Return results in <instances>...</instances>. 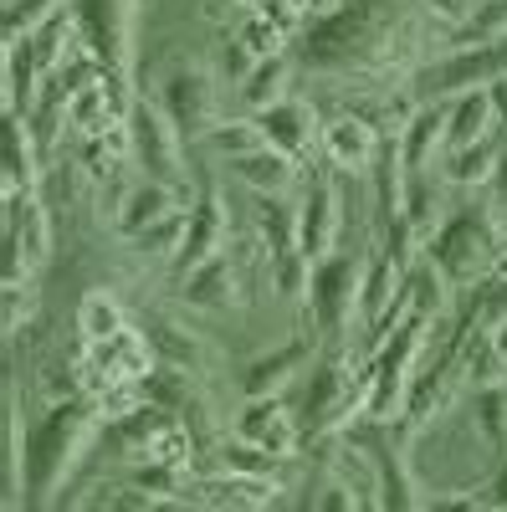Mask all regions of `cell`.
Returning a JSON list of instances; mask_svg holds the SVG:
<instances>
[{
    "label": "cell",
    "instance_id": "6da1fadb",
    "mask_svg": "<svg viewBox=\"0 0 507 512\" xmlns=\"http://www.w3.org/2000/svg\"><path fill=\"white\" fill-rule=\"evenodd\" d=\"M93 420H98V405H93V400H67V405H57L52 420L31 436V451H26V461H31V477H26L31 512H41V507L62 492L67 472L77 466L72 456L82 451V441H88Z\"/></svg>",
    "mask_w": 507,
    "mask_h": 512
},
{
    "label": "cell",
    "instance_id": "7a4b0ae2",
    "mask_svg": "<svg viewBox=\"0 0 507 512\" xmlns=\"http://www.w3.org/2000/svg\"><path fill=\"white\" fill-rule=\"evenodd\" d=\"M497 251H502V236L487 221V210H456V216L431 236V267L451 287H472L492 272Z\"/></svg>",
    "mask_w": 507,
    "mask_h": 512
},
{
    "label": "cell",
    "instance_id": "3957f363",
    "mask_svg": "<svg viewBox=\"0 0 507 512\" xmlns=\"http://www.w3.org/2000/svg\"><path fill=\"white\" fill-rule=\"evenodd\" d=\"M359 256H323L313 267V282H308V297H313V313H318V328L328 333V344H338L354 323H359Z\"/></svg>",
    "mask_w": 507,
    "mask_h": 512
},
{
    "label": "cell",
    "instance_id": "277c9868",
    "mask_svg": "<svg viewBox=\"0 0 507 512\" xmlns=\"http://www.w3.org/2000/svg\"><path fill=\"white\" fill-rule=\"evenodd\" d=\"M492 77H507V36L502 41H482V47H467V52H451L446 62L426 67L415 77V93L420 98H441V93H477L487 88Z\"/></svg>",
    "mask_w": 507,
    "mask_h": 512
},
{
    "label": "cell",
    "instance_id": "5b68a950",
    "mask_svg": "<svg viewBox=\"0 0 507 512\" xmlns=\"http://www.w3.org/2000/svg\"><path fill=\"white\" fill-rule=\"evenodd\" d=\"M77 374H82V390L98 400L108 384H118V379H144V374H154V349H149L144 333L123 328L118 338H103V344L82 349Z\"/></svg>",
    "mask_w": 507,
    "mask_h": 512
},
{
    "label": "cell",
    "instance_id": "8992f818",
    "mask_svg": "<svg viewBox=\"0 0 507 512\" xmlns=\"http://www.w3.org/2000/svg\"><path fill=\"white\" fill-rule=\"evenodd\" d=\"M129 134H134V159L144 164V175L149 180H159V185H169V190H180V128L169 123V113L164 108H154V103H134V113H129Z\"/></svg>",
    "mask_w": 507,
    "mask_h": 512
},
{
    "label": "cell",
    "instance_id": "52a82bcc",
    "mask_svg": "<svg viewBox=\"0 0 507 512\" xmlns=\"http://www.w3.org/2000/svg\"><path fill=\"white\" fill-rule=\"evenodd\" d=\"M185 497L205 512H262L267 502H277V482L236 477V472H190Z\"/></svg>",
    "mask_w": 507,
    "mask_h": 512
},
{
    "label": "cell",
    "instance_id": "ba28073f",
    "mask_svg": "<svg viewBox=\"0 0 507 512\" xmlns=\"http://www.w3.org/2000/svg\"><path fill=\"white\" fill-rule=\"evenodd\" d=\"M364 31H369V0H338L328 16H318V21L308 26V57H313L318 67L344 62V57L359 52Z\"/></svg>",
    "mask_w": 507,
    "mask_h": 512
},
{
    "label": "cell",
    "instance_id": "9c48e42d",
    "mask_svg": "<svg viewBox=\"0 0 507 512\" xmlns=\"http://www.w3.org/2000/svg\"><path fill=\"white\" fill-rule=\"evenodd\" d=\"M390 436H395L390 425H379V436H364V441H369L364 456L374 461V507H379V512H420L415 482H410V472H405V456H400V446H395Z\"/></svg>",
    "mask_w": 507,
    "mask_h": 512
},
{
    "label": "cell",
    "instance_id": "30bf717a",
    "mask_svg": "<svg viewBox=\"0 0 507 512\" xmlns=\"http://www.w3.org/2000/svg\"><path fill=\"white\" fill-rule=\"evenodd\" d=\"M221 241H226V205L216 190H205L190 210H185V236H180V251H175V272H195L200 262L221 256Z\"/></svg>",
    "mask_w": 507,
    "mask_h": 512
},
{
    "label": "cell",
    "instance_id": "8fae6325",
    "mask_svg": "<svg viewBox=\"0 0 507 512\" xmlns=\"http://www.w3.org/2000/svg\"><path fill=\"white\" fill-rule=\"evenodd\" d=\"M338 221H344V205H338V190L328 180L308 185L303 205H298V251L318 267L323 256H333L338 246Z\"/></svg>",
    "mask_w": 507,
    "mask_h": 512
},
{
    "label": "cell",
    "instance_id": "7c38bea8",
    "mask_svg": "<svg viewBox=\"0 0 507 512\" xmlns=\"http://www.w3.org/2000/svg\"><path fill=\"white\" fill-rule=\"evenodd\" d=\"M236 436L287 461L298 451V415H292L277 395H257V400H246V410L236 420Z\"/></svg>",
    "mask_w": 507,
    "mask_h": 512
},
{
    "label": "cell",
    "instance_id": "4fadbf2b",
    "mask_svg": "<svg viewBox=\"0 0 507 512\" xmlns=\"http://www.w3.org/2000/svg\"><path fill=\"white\" fill-rule=\"evenodd\" d=\"M446 154V103H420L400 134V164H405V180L415 175H431L441 169Z\"/></svg>",
    "mask_w": 507,
    "mask_h": 512
},
{
    "label": "cell",
    "instance_id": "5bb4252c",
    "mask_svg": "<svg viewBox=\"0 0 507 512\" xmlns=\"http://www.w3.org/2000/svg\"><path fill=\"white\" fill-rule=\"evenodd\" d=\"M257 128H262V139L277 149V154H287V159H308L313 154V144H318V118H313V108L308 103H298V98H282V103H272L267 113H257Z\"/></svg>",
    "mask_w": 507,
    "mask_h": 512
},
{
    "label": "cell",
    "instance_id": "9a60e30c",
    "mask_svg": "<svg viewBox=\"0 0 507 512\" xmlns=\"http://www.w3.org/2000/svg\"><path fill=\"white\" fill-rule=\"evenodd\" d=\"M323 149H328V159L344 169V175H364V169H374L379 149H385V134H374L369 118L344 113V118H333L323 128Z\"/></svg>",
    "mask_w": 507,
    "mask_h": 512
},
{
    "label": "cell",
    "instance_id": "2e32d148",
    "mask_svg": "<svg viewBox=\"0 0 507 512\" xmlns=\"http://www.w3.org/2000/svg\"><path fill=\"white\" fill-rule=\"evenodd\" d=\"M400 292H405V267H395L385 251H374L364 267V282H359V328L374 333L385 323V313L400 303Z\"/></svg>",
    "mask_w": 507,
    "mask_h": 512
},
{
    "label": "cell",
    "instance_id": "e0dca14e",
    "mask_svg": "<svg viewBox=\"0 0 507 512\" xmlns=\"http://www.w3.org/2000/svg\"><path fill=\"white\" fill-rule=\"evenodd\" d=\"M164 113L169 123L180 128V139H205L210 134V93H205V77L200 72H175L164 82Z\"/></svg>",
    "mask_w": 507,
    "mask_h": 512
},
{
    "label": "cell",
    "instance_id": "ac0fdd59",
    "mask_svg": "<svg viewBox=\"0 0 507 512\" xmlns=\"http://www.w3.org/2000/svg\"><path fill=\"white\" fill-rule=\"evenodd\" d=\"M180 297L190 308H205V313H221L236 303V262L231 256H210V262H200L195 272L180 277Z\"/></svg>",
    "mask_w": 507,
    "mask_h": 512
},
{
    "label": "cell",
    "instance_id": "d6986e66",
    "mask_svg": "<svg viewBox=\"0 0 507 512\" xmlns=\"http://www.w3.org/2000/svg\"><path fill=\"white\" fill-rule=\"evenodd\" d=\"M231 175L251 190V195H287L292 185H298V159H287V154H277L272 144L267 149H257V154H241V159H231Z\"/></svg>",
    "mask_w": 507,
    "mask_h": 512
},
{
    "label": "cell",
    "instance_id": "ffe728a7",
    "mask_svg": "<svg viewBox=\"0 0 507 512\" xmlns=\"http://www.w3.org/2000/svg\"><path fill=\"white\" fill-rule=\"evenodd\" d=\"M502 154H507V134H487L467 149H446L441 154V180L446 185H487L497 175Z\"/></svg>",
    "mask_w": 507,
    "mask_h": 512
},
{
    "label": "cell",
    "instance_id": "44dd1931",
    "mask_svg": "<svg viewBox=\"0 0 507 512\" xmlns=\"http://www.w3.org/2000/svg\"><path fill=\"white\" fill-rule=\"evenodd\" d=\"M487 134H502L487 88L461 93V98L446 103V149H467V144H477V139H487Z\"/></svg>",
    "mask_w": 507,
    "mask_h": 512
},
{
    "label": "cell",
    "instance_id": "7402d4cb",
    "mask_svg": "<svg viewBox=\"0 0 507 512\" xmlns=\"http://www.w3.org/2000/svg\"><path fill=\"white\" fill-rule=\"evenodd\" d=\"M164 216H175V190L159 185V180H144V185H134L129 195H123V205H118V231L134 241V236H144L149 226H159Z\"/></svg>",
    "mask_w": 507,
    "mask_h": 512
},
{
    "label": "cell",
    "instance_id": "603a6c76",
    "mask_svg": "<svg viewBox=\"0 0 507 512\" xmlns=\"http://www.w3.org/2000/svg\"><path fill=\"white\" fill-rule=\"evenodd\" d=\"M308 364H313V344H303V338H298V344H287V349H277V354H267V359H257V364L246 369V395L251 400H257V395H277L282 384L298 374V369H308Z\"/></svg>",
    "mask_w": 507,
    "mask_h": 512
},
{
    "label": "cell",
    "instance_id": "cb8c5ba5",
    "mask_svg": "<svg viewBox=\"0 0 507 512\" xmlns=\"http://www.w3.org/2000/svg\"><path fill=\"white\" fill-rule=\"evenodd\" d=\"M456 364H461V379H472V384H502V374H507V364H502V354H497V344H492V333L487 328H461V338H456Z\"/></svg>",
    "mask_w": 507,
    "mask_h": 512
},
{
    "label": "cell",
    "instance_id": "d4e9b609",
    "mask_svg": "<svg viewBox=\"0 0 507 512\" xmlns=\"http://www.w3.org/2000/svg\"><path fill=\"white\" fill-rule=\"evenodd\" d=\"M36 185V128L26 113H6V190Z\"/></svg>",
    "mask_w": 507,
    "mask_h": 512
},
{
    "label": "cell",
    "instance_id": "484cf974",
    "mask_svg": "<svg viewBox=\"0 0 507 512\" xmlns=\"http://www.w3.org/2000/svg\"><path fill=\"white\" fill-rule=\"evenodd\" d=\"M123 328H129V318H123V303L113 292H88L77 308V338L82 344H103V338H118Z\"/></svg>",
    "mask_w": 507,
    "mask_h": 512
},
{
    "label": "cell",
    "instance_id": "4316f807",
    "mask_svg": "<svg viewBox=\"0 0 507 512\" xmlns=\"http://www.w3.org/2000/svg\"><path fill=\"white\" fill-rule=\"evenodd\" d=\"M277 466H282V456H272V451H262V446H251V441H226L205 472H236V477L277 482Z\"/></svg>",
    "mask_w": 507,
    "mask_h": 512
},
{
    "label": "cell",
    "instance_id": "83f0119b",
    "mask_svg": "<svg viewBox=\"0 0 507 512\" xmlns=\"http://www.w3.org/2000/svg\"><path fill=\"white\" fill-rule=\"evenodd\" d=\"M282 88H287V52L282 57H262L251 67V77L241 82V103L251 113H267L272 103H282Z\"/></svg>",
    "mask_w": 507,
    "mask_h": 512
},
{
    "label": "cell",
    "instance_id": "f1b7e54d",
    "mask_svg": "<svg viewBox=\"0 0 507 512\" xmlns=\"http://www.w3.org/2000/svg\"><path fill=\"white\" fill-rule=\"evenodd\" d=\"M205 144L216 149V154H221L226 164H231V159H241V154H257V149H267V139H262L257 118H236V123H210Z\"/></svg>",
    "mask_w": 507,
    "mask_h": 512
},
{
    "label": "cell",
    "instance_id": "f546056e",
    "mask_svg": "<svg viewBox=\"0 0 507 512\" xmlns=\"http://www.w3.org/2000/svg\"><path fill=\"white\" fill-rule=\"evenodd\" d=\"M144 456L159 461V466H175V472H195V436H190V425L185 420H169L164 431L149 441Z\"/></svg>",
    "mask_w": 507,
    "mask_h": 512
},
{
    "label": "cell",
    "instance_id": "4dcf8cb0",
    "mask_svg": "<svg viewBox=\"0 0 507 512\" xmlns=\"http://www.w3.org/2000/svg\"><path fill=\"white\" fill-rule=\"evenodd\" d=\"M236 41H241V47L262 62V57H282V47H287V31H282L277 21H267L262 11H251V16H241Z\"/></svg>",
    "mask_w": 507,
    "mask_h": 512
},
{
    "label": "cell",
    "instance_id": "1f68e13d",
    "mask_svg": "<svg viewBox=\"0 0 507 512\" xmlns=\"http://www.w3.org/2000/svg\"><path fill=\"white\" fill-rule=\"evenodd\" d=\"M67 0H6V41L31 36L41 21H52Z\"/></svg>",
    "mask_w": 507,
    "mask_h": 512
},
{
    "label": "cell",
    "instance_id": "d6a6232c",
    "mask_svg": "<svg viewBox=\"0 0 507 512\" xmlns=\"http://www.w3.org/2000/svg\"><path fill=\"white\" fill-rule=\"evenodd\" d=\"M507 36V0H482L467 21V41H502Z\"/></svg>",
    "mask_w": 507,
    "mask_h": 512
},
{
    "label": "cell",
    "instance_id": "836d02e7",
    "mask_svg": "<svg viewBox=\"0 0 507 512\" xmlns=\"http://www.w3.org/2000/svg\"><path fill=\"white\" fill-rule=\"evenodd\" d=\"M487 190V200H482V210H487V221L497 226V236H502V246H507V154H502V164H497V175L482 185Z\"/></svg>",
    "mask_w": 507,
    "mask_h": 512
},
{
    "label": "cell",
    "instance_id": "e575fe53",
    "mask_svg": "<svg viewBox=\"0 0 507 512\" xmlns=\"http://www.w3.org/2000/svg\"><path fill=\"white\" fill-rule=\"evenodd\" d=\"M26 313H36V277H6V328H21Z\"/></svg>",
    "mask_w": 507,
    "mask_h": 512
},
{
    "label": "cell",
    "instance_id": "d590c367",
    "mask_svg": "<svg viewBox=\"0 0 507 512\" xmlns=\"http://www.w3.org/2000/svg\"><path fill=\"white\" fill-rule=\"evenodd\" d=\"M103 507H108V512H159L164 502H159V497H149L144 487H134V482H129V487H118L113 497H103Z\"/></svg>",
    "mask_w": 507,
    "mask_h": 512
},
{
    "label": "cell",
    "instance_id": "8d00e7d4",
    "mask_svg": "<svg viewBox=\"0 0 507 512\" xmlns=\"http://www.w3.org/2000/svg\"><path fill=\"white\" fill-rule=\"evenodd\" d=\"M420 512H487V502L482 492H446V497L420 502Z\"/></svg>",
    "mask_w": 507,
    "mask_h": 512
},
{
    "label": "cell",
    "instance_id": "74e56055",
    "mask_svg": "<svg viewBox=\"0 0 507 512\" xmlns=\"http://www.w3.org/2000/svg\"><path fill=\"white\" fill-rule=\"evenodd\" d=\"M420 6L436 11V16H446V21H472L482 0H420Z\"/></svg>",
    "mask_w": 507,
    "mask_h": 512
},
{
    "label": "cell",
    "instance_id": "f35d334b",
    "mask_svg": "<svg viewBox=\"0 0 507 512\" xmlns=\"http://www.w3.org/2000/svg\"><path fill=\"white\" fill-rule=\"evenodd\" d=\"M487 98H492L497 128H502V134H507V77H492V82H487Z\"/></svg>",
    "mask_w": 507,
    "mask_h": 512
},
{
    "label": "cell",
    "instance_id": "ab89813d",
    "mask_svg": "<svg viewBox=\"0 0 507 512\" xmlns=\"http://www.w3.org/2000/svg\"><path fill=\"white\" fill-rule=\"evenodd\" d=\"M287 6L298 11V16H313V21H318V16H328V11H333V0H287Z\"/></svg>",
    "mask_w": 507,
    "mask_h": 512
},
{
    "label": "cell",
    "instance_id": "60d3db41",
    "mask_svg": "<svg viewBox=\"0 0 507 512\" xmlns=\"http://www.w3.org/2000/svg\"><path fill=\"white\" fill-rule=\"evenodd\" d=\"M318 512H359V507H354V497H349L344 487H338V492H328V497H323V507H318Z\"/></svg>",
    "mask_w": 507,
    "mask_h": 512
},
{
    "label": "cell",
    "instance_id": "b9f144b4",
    "mask_svg": "<svg viewBox=\"0 0 507 512\" xmlns=\"http://www.w3.org/2000/svg\"><path fill=\"white\" fill-rule=\"evenodd\" d=\"M492 344H497V354H502V364H507V318L492 328Z\"/></svg>",
    "mask_w": 507,
    "mask_h": 512
},
{
    "label": "cell",
    "instance_id": "7bdbcfd3",
    "mask_svg": "<svg viewBox=\"0 0 507 512\" xmlns=\"http://www.w3.org/2000/svg\"><path fill=\"white\" fill-rule=\"evenodd\" d=\"M492 277H502V282H507V246L497 251V262H492Z\"/></svg>",
    "mask_w": 507,
    "mask_h": 512
},
{
    "label": "cell",
    "instance_id": "ee69618b",
    "mask_svg": "<svg viewBox=\"0 0 507 512\" xmlns=\"http://www.w3.org/2000/svg\"><path fill=\"white\" fill-rule=\"evenodd\" d=\"M487 512H507V507H487Z\"/></svg>",
    "mask_w": 507,
    "mask_h": 512
}]
</instances>
